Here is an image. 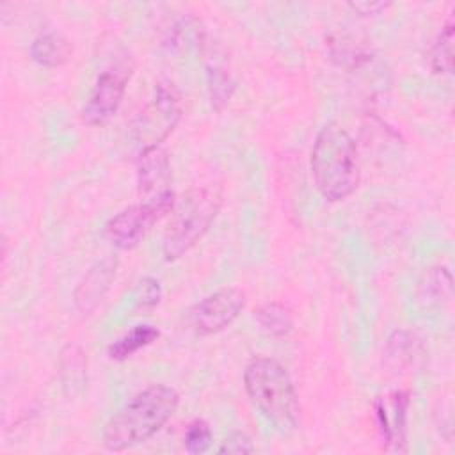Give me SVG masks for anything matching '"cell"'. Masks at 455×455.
<instances>
[{
  "instance_id": "obj_1",
  "label": "cell",
  "mask_w": 455,
  "mask_h": 455,
  "mask_svg": "<svg viewBox=\"0 0 455 455\" xmlns=\"http://www.w3.org/2000/svg\"><path fill=\"white\" fill-rule=\"evenodd\" d=\"M180 395L165 384H151L135 393L105 425L103 446L124 451L149 441L174 416Z\"/></svg>"
},
{
  "instance_id": "obj_2",
  "label": "cell",
  "mask_w": 455,
  "mask_h": 455,
  "mask_svg": "<svg viewBox=\"0 0 455 455\" xmlns=\"http://www.w3.org/2000/svg\"><path fill=\"white\" fill-rule=\"evenodd\" d=\"M311 172L318 192L332 203L355 192L361 181L357 146L336 121L325 123L311 148Z\"/></svg>"
},
{
  "instance_id": "obj_3",
  "label": "cell",
  "mask_w": 455,
  "mask_h": 455,
  "mask_svg": "<svg viewBox=\"0 0 455 455\" xmlns=\"http://www.w3.org/2000/svg\"><path fill=\"white\" fill-rule=\"evenodd\" d=\"M243 386L254 407L279 432H290L299 421V396L286 368L272 357H254L243 370Z\"/></svg>"
},
{
  "instance_id": "obj_4",
  "label": "cell",
  "mask_w": 455,
  "mask_h": 455,
  "mask_svg": "<svg viewBox=\"0 0 455 455\" xmlns=\"http://www.w3.org/2000/svg\"><path fill=\"white\" fill-rule=\"evenodd\" d=\"M220 206V187L203 185L190 188L172 210V219L162 240L164 258L174 261L187 254L206 235Z\"/></svg>"
},
{
  "instance_id": "obj_5",
  "label": "cell",
  "mask_w": 455,
  "mask_h": 455,
  "mask_svg": "<svg viewBox=\"0 0 455 455\" xmlns=\"http://www.w3.org/2000/svg\"><path fill=\"white\" fill-rule=\"evenodd\" d=\"M181 112L183 108L178 89L171 82L158 84L153 98L142 107L130 124V137L139 148V153L160 148L180 123Z\"/></svg>"
},
{
  "instance_id": "obj_6",
  "label": "cell",
  "mask_w": 455,
  "mask_h": 455,
  "mask_svg": "<svg viewBox=\"0 0 455 455\" xmlns=\"http://www.w3.org/2000/svg\"><path fill=\"white\" fill-rule=\"evenodd\" d=\"M176 206V196L171 190L149 197L140 199V203L132 204L119 213H116L105 226V235L110 243L117 249H133L139 242L148 235V231L156 224L162 217L172 212Z\"/></svg>"
},
{
  "instance_id": "obj_7",
  "label": "cell",
  "mask_w": 455,
  "mask_h": 455,
  "mask_svg": "<svg viewBox=\"0 0 455 455\" xmlns=\"http://www.w3.org/2000/svg\"><path fill=\"white\" fill-rule=\"evenodd\" d=\"M130 76L132 66L126 62H117L103 69L98 75L89 100L82 110L84 123L89 126H101L108 123L123 101Z\"/></svg>"
},
{
  "instance_id": "obj_8",
  "label": "cell",
  "mask_w": 455,
  "mask_h": 455,
  "mask_svg": "<svg viewBox=\"0 0 455 455\" xmlns=\"http://www.w3.org/2000/svg\"><path fill=\"white\" fill-rule=\"evenodd\" d=\"M245 293L235 286L215 290L199 300L192 313L190 323L196 334L210 336L229 327L245 307Z\"/></svg>"
},
{
  "instance_id": "obj_9",
  "label": "cell",
  "mask_w": 455,
  "mask_h": 455,
  "mask_svg": "<svg viewBox=\"0 0 455 455\" xmlns=\"http://www.w3.org/2000/svg\"><path fill=\"white\" fill-rule=\"evenodd\" d=\"M409 396L403 391H393L373 402L379 432L387 450L403 451L407 434Z\"/></svg>"
},
{
  "instance_id": "obj_10",
  "label": "cell",
  "mask_w": 455,
  "mask_h": 455,
  "mask_svg": "<svg viewBox=\"0 0 455 455\" xmlns=\"http://www.w3.org/2000/svg\"><path fill=\"white\" fill-rule=\"evenodd\" d=\"M117 272V258L105 256L96 261L75 288L73 300L80 313H92L110 290Z\"/></svg>"
},
{
  "instance_id": "obj_11",
  "label": "cell",
  "mask_w": 455,
  "mask_h": 455,
  "mask_svg": "<svg viewBox=\"0 0 455 455\" xmlns=\"http://www.w3.org/2000/svg\"><path fill=\"white\" fill-rule=\"evenodd\" d=\"M171 181V164L167 153L162 148H153L139 153L137 162V185L139 194L144 199L160 196L169 188Z\"/></svg>"
},
{
  "instance_id": "obj_12",
  "label": "cell",
  "mask_w": 455,
  "mask_h": 455,
  "mask_svg": "<svg viewBox=\"0 0 455 455\" xmlns=\"http://www.w3.org/2000/svg\"><path fill=\"white\" fill-rule=\"evenodd\" d=\"M71 43L55 30L36 36L30 43V57L44 68H59L71 57Z\"/></svg>"
},
{
  "instance_id": "obj_13",
  "label": "cell",
  "mask_w": 455,
  "mask_h": 455,
  "mask_svg": "<svg viewBox=\"0 0 455 455\" xmlns=\"http://www.w3.org/2000/svg\"><path fill=\"white\" fill-rule=\"evenodd\" d=\"M160 336V331L155 325L149 323H140L130 329L126 334L117 338L114 343L108 345V357L114 361H124L140 348L151 345L156 341Z\"/></svg>"
},
{
  "instance_id": "obj_14",
  "label": "cell",
  "mask_w": 455,
  "mask_h": 455,
  "mask_svg": "<svg viewBox=\"0 0 455 455\" xmlns=\"http://www.w3.org/2000/svg\"><path fill=\"white\" fill-rule=\"evenodd\" d=\"M329 50L332 59H336L343 66L357 68L371 59V50L350 34H338L329 39Z\"/></svg>"
},
{
  "instance_id": "obj_15",
  "label": "cell",
  "mask_w": 455,
  "mask_h": 455,
  "mask_svg": "<svg viewBox=\"0 0 455 455\" xmlns=\"http://www.w3.org/2000/svg\"><path fill=\"white\" fill-rule=\"evenodd\" d=\"M206 80H208V94H210L212 107L215 110H222L229 103L236 89V82L231 71L220 62H210L206 68Z\"/></svg>"
},
{
  "instance_id": "obj_16",
  "label": "cell",
  "mask_w": 455,
  "mask_h": 455,
  "mask_svg": "<svg viewBox=\"0 0 455 455\" xmlns=\"http://www.w3.org/2000/svg\"><path fill=\"white\" fill-rule=\"evenodd\" d=\"M259 329L268 336H286L293 327V316L290 309L281 302H265L254 315Z\"/></svg>"
},
{
  "instance_id": "obj_17",
  "label": "cell",
  "mask_w": 455,
  "mask_h": 455,
  "mask_svg": "<svg viewBox=\"0 0 455 455\" xmlns=\"http://www.w3.org/2000/svg\"><path fill=\"white\" fill-rule=\"evenodd\" d=\"M451 274L444 267H434L427 270L419 281L418 295L427 304H439L451 293Z\"/></svg>"
},
{
  "instance_id": "obj_18",
  "label": "cell",
  "mask_w": 455,
  "mask_h": 455,
  "mask_svg": "<svg viewBox=\"0 0 455 455\" xmlns=\"http://www.w3.org/2000/svg\"><path fill=\"white\" fill-rule=\"evenodd\" d=\"M430 69L437 75H450L453 69V21L450 20L437 37L434 39L428 52Z\"/></svg>"
},
{
  "instance_id": "obj_19",
  "label": "cell",
  "mask_w": 455,
  "mask_h": 455,
  "mask_svg": "<svg viewBox=\"0 0 455 455\" xmlns=\"http://www.w3.org/2000/svg\"><path fill=\"white\" fill-rule=\"evenodd\" d=\"M185 450L192 455L204 453L212 444V428L204 419H194L188 423L183 435Z\"/></svg>"
},
{
  "instance_id": "obj_20",
  "label": "cell",
  "mask_w": 455,
  "mask_h": 455,
  "mask_svg": "<svg viewBox=\"0 0 455 455\" xmlns=\"http://www.w3.org/2000/svg\"><path fill=\"white\" fill-rule=\"evenodd\" d=\"M160 299H162V286H160L158 279L144 277L137 286L133 309L135 311H149L160 302Z\"/></svg>"
},
{
  "instance_id": "obj_21",
  "label": "cell",
  "mask_w": 455,
  "mask_h": 455,
  "mask_svg": "<svg viewBox=\"0 0 455 455\" xmlns=\"http://www.w3.org/2000/svg\"><path fill=\"white\" fill-rule=\"evenodd\" d=\"M256 448L251 441V437L243 432H231L220 444L219 453H235V455H243V453H252Z\"/></svg>"
},
{
  "instance_id": "obj_22",
  "label": "cell",
  "mask_w": 455,
  "mask_h": 455,
  "mask_svg": "<svg viewBox=\"0 0 455 455\" xmlns=\"http://www.w3.org/2000/svg\"><path fill=\"white\" fill-rule=\"evenodd\" d=\"M389 5H391L389 2H350L348 4V7L359 14H379Z\"/></svg>"
}]
</instances>
